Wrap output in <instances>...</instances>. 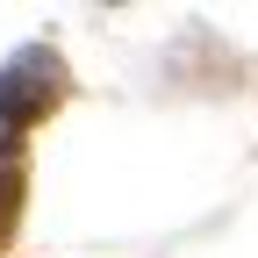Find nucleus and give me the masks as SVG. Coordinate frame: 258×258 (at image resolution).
Returning a JSON list of instances; mask_svg holds the SVG:
<instances>
[{
  "mask_svg": "<svg viewBox=\"0 0 258 258\" xmlns=\"http://www.w3.org/2000/svg\"><path fill=\"white\" fill-rule=\"evenodd\" d=\"M15 222V179H0V230Z\"/></svg>",
  "mask_w": 258,
  "mask_h": 258,
  "instance_id": "f257e3e1",
  "label": "nucleus"
},
{
  "mask_svg": "<svg viewBox=\"0 0 258 258\" xmlns=\"http://www.w3.org/2000/svg\"><path fill=\"white\" fill-rule=\"evenodd\" d=\"M15 137H22V129H15V115H8V108H0V158H8V151H15Z\"/></svg>",
  "mask_w": 258,
  "mask_h": 258,
  "instance_id": "f03ea898",
  "label": "nucleus"
}]
</instances>
